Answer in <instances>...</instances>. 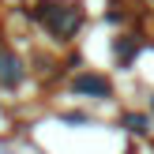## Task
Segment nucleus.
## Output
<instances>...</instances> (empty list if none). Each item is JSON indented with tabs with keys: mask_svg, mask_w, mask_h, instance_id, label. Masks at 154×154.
Listing matches in <instances>:
<instances>
[{
	"mask_svg": "<svg viewBox=\"0 0 154 154\" xmlns=\"http://www.w3.org/2000/svg\"><path fill=\"white\" fill-rule=\"evenodd\" d=\"M75 87H79V90H94V94H105V90H109V83H105V79H79Z\"/></svg>",
	"mask_w": 154,
	"mask_h": 154,
	"instance_id": "f257e3e1",
	"label": "nucleus"
}]
</instances>
